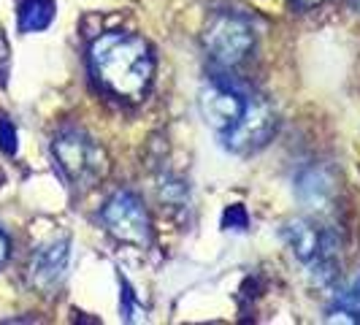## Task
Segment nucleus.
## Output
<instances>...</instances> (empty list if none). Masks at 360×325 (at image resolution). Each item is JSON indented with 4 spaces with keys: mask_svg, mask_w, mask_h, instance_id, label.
Listing matches in <instances>:
<instances>
[{
    "mask_svg": "<svg viewBox=\"0 0 360 325\" xmlns=\"http://www.w3.org/2000/svg\"><path fill=\"white\" fill-rule=\"evenodd\" d=\"M54 19V0H22L19 3V30L38 33L46 30Z\"/></svg>",
    "mask_w": 360,
    "mask_h": 325,
    "instance_id": "6e6552de",
    "label": "nucleus"
},
{
    "mask_svg": "<svg viewBox=\"0 0 360 325\" xmlns=\"http://www.w3.org/2000/svg\"><path fill=\"white\" fill-rule=\"evenodd\" d=\"M95 82L120 101H141L155 79V57L144 38L130 33H103L90 46Z\"/></svg>",
    "mask_w": 360,
    "mask_h": 325,
    "instance_id": "f03ea898",
    "label": "nucleus"
},
{
    "mask_svg": "<svg viewBox=\"0 0 360 325\" xmlns=\"http://www.w3.org/2000/svg\"><path fill=\"white\" fill-rule=\"evenodd\" d=\"M6 71H8V44L0 38V82L6 79Z\"/></svg>",
    "mask_w": 360,
    "mask_h": 325,
    "instance_id": "f8f14e48",
    "label": "nucleus"
},
{
    "mask_svg": "<svg viewBox=\"0 0 360 325\" xmlns=\"http://www.w3.org/2000/svg\"><path fill=\"white\" fill-rule=\"evenodd\" d=\"M255 46V30L250 19L236 11H217L206 22L203 30V49L212 65L219 71H233L241 65Z\"/></svg>",
    "mask_w": 360,
    "mask_h": 325,
    "instance_id": "20e7f679",
    "label": "nucleus"
},
{
    "mask_svg": "<svg viewBox=\"0 0 360 325\" xmlns=\"http://www.w3.org/2000/svg\"><path fill=\"white\" fill-rule=\"evenodd\" d=\"M285 238L292 255L314 269L320 279H330L336 276V253H333V238L323 234L314 222L309 219H292L285 228Z\"/></svg>",
    "mask_w": 360,
    "mask_h": 325,
    "instance_id": "423d86ee",
    "label": "nucleus"
},
{
    "mask_svg": "<svg viewBox=\"0 0 360 325\" xmlns=\"http://www.w3.org/2000/svg\"><path fill=\"white\" fill-rule=\"evenodd\" d=\"M8 253H11V244H8V236L3 234V228H0V266L8 260Z\"/></svg>",
    "mask_w": 360,
    "mask_h": 325,
    "instance_id": "ddd939ff",
    "label": "nucleus"
},
{
    "mask_svg": "<svg viewBox=\"0 0 360 325\" xmlns=\"http://www.w3.org/2000/svg\"><path fill=\"white\" fill-rule=\"evenodd\" d=\"M198 108L203 122L214 130L222 146L236 155H250L266 146L276 125L274 108L266 98L225 76L203 84Z\"/></svg>",
    "mask_w": 360,
    "mask_h": 325,
    "instance_id": "f257e3e1",
    "label": "nucleus"
},
{
    "mask_svg": "<svg viewBox=\"0 0 360 325\" xmlns=\"http://www.w3.org/2000/svg\"><path fill=\"white\" fill-rule=\"evenodd\" d=\"M233 228L236 225V231H241V228H247V215H244V209L241 206H231L228 212H225V228Z\"/></svg>",
    "mask_w": 360,
    "mask_h": 325,
    "instance_id": "9b49d317",
    "label": "nucleus"
},
{
    "mask_svg": "<svg viewBox=\"0 0 360 325\" xmlns=\"http://www.w3.org/2000/svg\"><path fill=\"white\" fill-rule=\"evenodd\" d=\"M349 309H352L355 314H360V285H358V290H355V295H352V304H349Z\"/></svg>",
    "mask_w": 360,
    "mask_h": 325,
    "instance_id": "2eb2a0df",
    "label": "nucleus"
},
{
    "mask_svg": "<svg viewBox=\"0 0 360 325\" xmlns=\"http://www.w3.org/2000/svg\"><path fill=\"white\" fill-rule=\"evenodd\" d=\"M328 190H330V181H328V177H325L323 171H317V168L307 171V174L298 179V193H301V198L309 200V203H323L325 196H328Z\"/></svg>",
    "mask_w": 360,
    "mask_h": 325,
    "instance_id": "1a4fd4ad",
    "label": "nucleus"
},
{
    "mask_svg": "<svg viewBox=\"0 0 360 325\" xmlns=\"http://www.w3.org/2000/svg\"><path fill=\"white\" fill-rule=\"evenodd\" d=\"M101 222L106 231L122 244L133 247H146L152 241V222L146 215L144 203L136 198L133 193L120 190L103 203L101 209Z\"/></svg>",
    "mask_w": 360,
    "mask_h": 325,
    "instance_id": "39448f33",
    "label": "nucleus"
},
{
    "mask_svg": "<svg viewBox=\"0 0 360 325\" xmlns=\"http://www.w3.org/2000/svg\"><path fill=\"white\" fill-rule=\"evenodd\" d=\"M68 263H71V241L54 238L33 253L30 266H27V279L41 293H52L63 285L68 274Z\"/></svg>",
    "mask_w": 360,
    "mask_h": 325,
    "instance_id": "0eeeda50",
    "label": "nucleus"
},
{
    "mask_svg": "<svg viewBox=\"0 0 360 325\" xmlns=\"http://www.w3.org/2000/svg\"><path fill=\"white\" fill-rule=\"evenodd\" d=\"M52 158L57 171L73 190H92L108 171L103 146L95 144L84 130H76V127H68L54 136Z\"/></svg>",
    "mask_w": 360,
    "mask_h": 325,
    "instance_id": "7ed1b4c3",
    "label": "nucleus"
},
{
    "mask_svg": "<svg viewBox=\"0 0 360 325\" xmlns=\"http://www.w3.org/2000/svg\"><path fill=\"white\" fill-rule=\"evenodd\" d=\"M298 8H314V6H320V3H325V0H292Z\"/></svg>",
    "mask_w": 360,
    "mask_h": 325,
    "instance_id": "4468645a",
    "label": "nucleus"
},
{
    "mask_svg": "<svg viewBox=\"0 0 360 325\" xmlns=\"http://www.w3.org/2000/svg\"><path fill=\"white\" fill-rule=\"evenodd\" d=\"M355 3H358V6H360V0H355Z\"/></svg>",
    "mask_w": 360,
    "mask_h": 325,
    "instance_id": "dca6fc26",
    "label": "nucleus"
},
{
    "mask_svg": "<svg viewBox=\"0 0 360 325\" xmlns=\"http://www.w3.org/2000/svg\"><path fill=\"white\" fill-rule=\"evenodd\" d=\"M0 146H3V152H17V130L11 122H6V120H0Z\"/></svg>",
    "mask_w": 360,
    "mask_h": 325,
    "instance_id": "9d476101",
    "label": "nucleus"
}]
</instances>
